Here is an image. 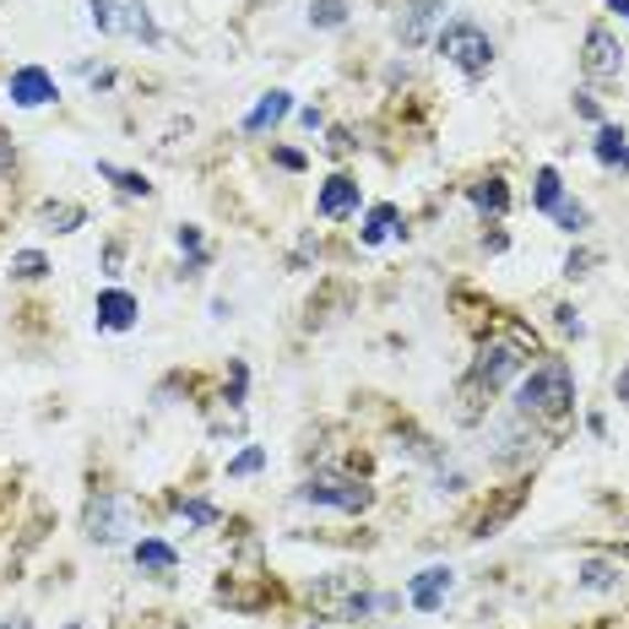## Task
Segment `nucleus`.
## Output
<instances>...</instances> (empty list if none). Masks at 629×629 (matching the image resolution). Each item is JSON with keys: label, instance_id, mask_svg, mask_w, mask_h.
<instances>
[{"label": "nucleus", "instance_id": "19", "mask_svg": "<svg viewBox=\"0 0 629 629\" xmlns=\"http://www.w3.org/2000/svg\"><path fill=\"white\" fill-rule=\"evenodd\" d=\"M39 217H44L55 234H71V228H82V217H87V212H82V206H71V201H50Z\"/></svg>", "mask_w": 629, "mask_h": 629}, {"label": "nucleus", "instance_id": "32", "mask_svg": "<svg viewBox=\"0 0 629 629\" xmlns=\"http://www.w3.org/2000/svg\"><path fill=\"white\" fill-rule=\"evenodd\" d=\"M614 391H619V402H629V364H625V375L614 380Z\"/></svg>", "mask_w": 629, "mask_h": 629}, {"label": "nucleus", "instance_id": "17", "mask_svg": "<svg viewBox=\"0 0 629 629\" xmlns=\"http://www.w3.org/2000/svg\"><path fill=\"white\" fill-rule=\"evenodd\" d=\"M619 580H625V569L608 565V559H586V565H580V586H586V591H614Z\"/></svg>", "mask_w": 629, "mask_h": 629}, {"label": "nucleus", "instance_id": "12", "mask_svg": "<svg viewBox=\"0 0 629 629\" xmlns=\"http://www.w3.org/2000/svg\"><path fill=\"white\" fill-rule=\"evenodd\" d=\"M440 17V0H413L402 17H396V39L413 50V44H424V33H429V22Z\"/></svg>", "mask_w": 629, "mask_h": 629}, {"label": "nucleus", "instance_id": "30", "mask_svg": "<svg viewBox=\"0 0 629 629\" xmlns=\"http://www.w3.org/2000/svg\"><path fill=\"white\" fill-rule=\"evenodd\" d=\"M180 250H190L201 260V234H195V228H180Z\"/></svg>", "mask_w": 629, "mask_h": 629}, {"label": "nucleus", "instance_id": "34", "mask_svg": "<svg viewBox=\"0 0 629 629\" xmlns=\"http://www.w3.org/2000/svg\"><path fill=\"white\" fill-rule=\"evenodd\" d=\"M0 629H33V625H28V619H17V625H0Z\"/></svg>", "mask_w": 629, "mask_h": 629}, {"label": "nucleus", "instance_id": "29", "mask_svg": "<svg viewBox=\"0 0 629 629\" xmlns=\"http://www.w3.org/2000/svg\"><path fill=\"white\" fill-rule=\"evenodd\" d=\"M17 169V152H11V136L0 130V174H11Z\"/></svg>", "mask_w": 629, "mask_h": 629}, {"label": "nucleus", "instance_id": "24", "mask_svg": "<svg viewBox=\"0 0 629 629\" xmlns=\"http://www.w3.org/2000/svg\"><path fill=\"white\" fill-rule=\"evenodd\" d=\"M310 22L314 28H342V22H348V6H342V0H314Z\"/></svg>", "mask_w": 629, "mask_h": 629}, {"label": "nucleus", "instance_id": "8", "mask_svg": "<svg viewBox=\"0 0 629 629\" xmlns=\"http://www.w3.org/2000/svg\"><path fill=\"white\" fill-rule=\"evenodd\" d=\"M580 65H586V76H597V82L619 76V71H625V50H619V39H614L608 28H591V33H586V50H580Z\"/></svg>", "mask_w": 629, "mask_h": 629}, {"label": "nucleus", "instance_id": "3", "mask_svg": "<svg viewBox=\"0 0 629 629\" xmlns=\"http://www.w3.org/2000/svg\"><path fill=\"white\" fill-rule=\"evenodd\" d=\"M87 17L109 39H141V44H158L163 39L158 22H152V11H147V0H87Z\"/></svg>", "mask_w": 629, "mask_h": 629}, {"label": "nucleus", "instance_id": "28", "mask_svg": "<svg viewBox=\"0 0 629 629\" xmlns=\"http://www.w3.org/2000/svg\"><path fill=\"white\" fill-rule=\"evenodd\" d=\"M586 266H591V255H586V250H575V255L565 260V277H586Z\"/></svg>", "mask_w": 629, "mask_h": 629}, {"label": "nucleus", "instance_id": "15", "mask_svg": "<svg viewBox=\"0 0 629 629\" xmlns=\"http://www.w3.org/2000/svg\"><path fill=\"white\" fill-rule=\"evenodd\" d=\"M472 206H478L483 217H500L504 206H510V190H504L500 174H489V180H478V185H472Z\"/></svg>", "mask_w": 629, "mask_h": 629}, {"label": "nucleus", "instance_id": "18", "mask_svg": "<svg viewBox=\"0 0 629 629\" xmlns=\"http://www.w3.org/2000/svg\"><path fill=\"white\" fill-rule=\"evenodd\" d=\"M559 201H565L559 169H537V185H532V206H537V212H554Z\"/></svg>", "mask_w": 629, "mask_h": 629}, {"label": "nucleus", "instance_id": "13", "mask_svg": "<svg viewBox=\"0 0 629 629\" xmlns=\"http://www.w3.org/2000/svg\"><path fill=\"white\" fill-rule=\"evenodd\" d=\"M136 565L147 569V575H158V580H169V575L180 569V554H174L163 537H141V543H136Z\"/></svg>", "mask_w": 629, "mask_h": 629}, {"label": "nucleus", "instance_id": "1", "mask_svg": "<svg viewBox=\"0 0 629 629\" xmlns=\"http://www.w3.org/2000/svg\"><path fill=\"white\" fill-rule=\"evenodd\" d=\"M521 370H526V342H521V337H489V342L478 348V359H472V375L461 380V391H456V402H461L456 413L472 424V418L483 413L478 396H494L504 380H515Z\"/></svg>", "mask_w": 629, "mask_h": 629}, {"label": "nucleus", "instance_id": "14", "mask_svg": "<svg viewBox=\"0 0 629 629\" xmlns=\"http://www.w3.org/2000/svg\"><path fill=\"white\" fill-rule=\"evenodd\" d=\"M288 109H294V93H282V87H271V93H266V98L255 104L250 115H245V130H250V136H260V130H271V126H277V120H282Z\"/></svg>", "mask_w": 629, "mask_h": 629}, {"label": "nucleus", "instance_id": "2", "mask_svg": "<svg viewBox=\"0 0 629 629\" xmlns=\"http://www.w3.org/2000/svg\"><path fill=\"white\" fill-rule=\"evenodd\" d=\"M569 407H575V375H569L565 359L537 364L532 375L521 380V391H515V413L537 418V424H559Z\"/></svg>", "mask_w": 629, "mask_h": 629}, {"label": "nucleus", "instance_id": "6", "mask_svg": "<svg viewBox=\"0 0 629 629\" xmlns=\"http://www.w3.org/2000/svg\"><path fill=\"white\" fill-rule=\"evenodd\" d=\"M130 521H136V504L126 494H109V489H98L87 500V515H82V526H87L93 543H120L130 532Z\"/></svg>", "mask_w": 629, "mask_h": 629}, {"label": "nucleus", "instance_id": "4", "mask_svg": "<svg viewBox=\"0 0 629 629\" xmlns=\"http://www.w3.org/2000/svg\"><path fill=\"white\" fill-rule=\"evenodd\" d=\"M440 55L456 65L461 76L478 82V76H489V65H494V39H489L478 22L461 17V22H450V28L440 33Z\"/></svg>", "mask_w": 629, "mask_h": 629}, {"label": "nucleus", "instance_id": "5", "mask_svg": "<svg viewBox=\"0 0 629 629\" xmlns=\"http://www.w3.org/2000/svg\"><path fill=\"white\" fill-rule=\"evenodd\" d=\"M305 504H326V510H342V515H359L375 504V489L359 483V478H342V472H314L310 483L299 489Z\"/></svg>", "mask_w": 629, "mask_h": 629}, {"label": "nucleus", "instance_id": "25", "mask_svg": "<svg viewBox=\"0 0 629 629\" xmlns=\"http://www.w3.org/2000/svg\"><path fill=\"white\" fill-rule=\"evenodd\" d=\"M260 467H266V450L250 445V450H239V456L228 461V478H250V472H260Z\"/></svg>", "mask_w": 629, "mask_h": 629}, {"label": "nucleus", "instance_id": "23", "mask_svg": "<svg viewBox=\"0 0 629 629\" xmlns=\"http://www.w3.org/2000/svg\"><path fill=\"white\" fill-rule=\"evenodd\" d=\"M554 223H559L565 234H580V228L591 223V212H586L580 201H559V206H554Z\"/></svg>", "mask_w": 629, "mask_h": 629}, {"label": "nucleus", "instance_id": "20", "mask_svg": "<svg viewBox=\"0 0 629 629\" xmlns=\"http://www.w3.org/2000/svg\"><path fill=\"white\" fill-rule=\"evenodd\" d=\"M396 217H402V212H396L391 201H385V206H375V212H370V223H364V245L391 239V234H396Z\"/></svg>", "mask_w": 629, "mask_h": 629}, {"label": "nucleus", "instance_id": "31", "mask_svg": "<svg viewBox=\"0 0 629 629\" xmlns=\"http://www.w3.org/2000/svg\"><path fill=\"white\" fill-rule=\"evenodd\" d=\"M277 163H282V169H305V152H288V147H282V152H277Z\"/></svg>", "mask_w": 629, "mask_h": 629}, {"label": "nucleus", "instance_id": "9", "mask_svg": "<svg viewBox=\"0 0 629 629\" xmlns=\"http://www.w3.org/2000/svg\"><path fill=\"white\" fill-rule=\"evenodd\" d=\"M11 98L22 109H44V104H55V76L44 65H22V71H11Z\"/></svg>", "mask_w": 629, "mask_h": 629}, {"label": "nucleus", "instance_id": "11", "mask_svg": "<svg viewBox=\"0 0 629 629\" xmlns=\"http://www.w3.org/2000/svg\"><path fill=\"white\" fill-rule=\"evenodd\" d=\"M136 314H141V305L130 299L126 288L98 294V326H104V331H130V326H136Z\"/></svg>", "mask_w": 629, "mask_h": 629}, {"label": "nucleus", "instance_id": "21", "mask_svg": "<svg viewBox=\"0 0 629 629\" xmlns=\"http://www.w3.org/2000/svg\"><path fill=\"white\" fill-rule=\"evenodd\" d=\"M50 271V260L39 250H22V255H11V277H22V282H39Z\"/></svg>", "mask_w": 629, "mask_h": 629}, {"label": "nucleus", "instance_id": "26", "mask_svg": "<svg viewBox=\"0 0 629 629\" xmlns=\"http://www.w3.org/2000/svg\"><path fill=\"white\" fill-rule=\"evenodd\" d=\"M180 515H185L190 526H212V521H217V504H206V500H185V504H180Z\"/></svg>", "mask_w": 629, "mask_h": 629}, {"label": "nucleus", "instance_id": "22", "mask_svg": "<svg viewBox=\"0 0 629 629\" xmlns=\"http://www.w3.org/2000/svg\"><path fill=\"white\" fill-rule=\"evenodd\" d=\"M98 174H104V180H115V185H120V195H147V180H141V174H130V169H115V163H98Z\"/></svg>", "mask_w": 629, "mask_h": 629}, {"label": "nucleus", "instance_id": "16", "mask_svg": "<svg viewBox=\"0 0 629 629\" xmlns=\"http://www.w3.org/2000/svg\"><path fill=\"white\" fill-rule=\"evenodd\" d=\"M591 152H597L608 169H614V163H619V169H629V136H625V130L603 126V130H597V141H591Z\"/></svg>", "mask_w": 629, "mask_h": 629}, {"label": "nucleus", "instance_id": "10", "mask_svg": "<svg viewBox=\"0 0 629 629\" xmlns=\"http://www.w3.org/2000/svg\"><path fill=\"white\" fill-rule=\"evenodd\" d=\"M314 212L320 217H348V212H359V180H348V174H331L320 195H314Z\"/></svg>", "mask_w": 629, "mask_h": 629}, {"label": "nucleus", "instance_id": "33", "mask_svg": "<svg viewBox=\"0 0 629 629\" xmlns=\"http://www.w3.org/2000/svg\"><path fill=\"white\" fill-rule=\"evenodd\" d=\"M608 6H614V11H625V17H629V0H608Z\"/></svg>", "mask_w": 629, "mask_h": 629}, {"label": "nucleus", "instance_id": "7", "mask_svg": "<svg viewBox=\"0 0 629 629\" xmlns=\"http://www.w3.org/2000/svg\"><path fill=\"white\" fill-rule=\"evenodd\" d=\"M450 591H456V569L450 565H429V569H418V575L407 580V603H413L418 614H440Z\"/></svg>", "mask_w": 629, "mask_h": 629}, {"label": "nucleus", "instance_id": "27", "mask_svg": "<svg viewBox=\"0 0 629 629\" xmlns=\"http://www.w3.org/2000/svg\"><path fill=\"white\" fill-rule=\"evenodd\" d=\"M326 152H331V158H348V152H353V136H348V130H331V136H326Z\"/></svg>", "mask_w": 629, "mask_h": 629}]
</instances>
